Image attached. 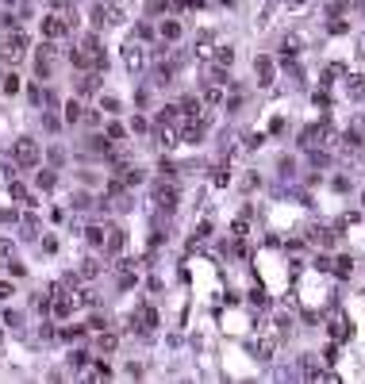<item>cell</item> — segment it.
<instances>
[{
    "mask_svg": "<svg viewBox=\"0 0 365 384\" xmlns=\"http://www.w3.org/2000/svg\"><path fill=\"white\" fill-rule=\"evenodd\" d=\"M23 50H27V39H23L19 31H8V39L0 43V54H4L8 62H19V58H23Z\"/></svg>",
    "mask_w": 365,
    "mask_h": 384,
    "instance_id": "obj_1",
    "label": "cell"
},
{
    "mask_svg": "<svg viewBox=\"0 0 365 384\" xmlns=\"http://www.w3.org/2000/svg\"><path fill=\"white\" fill-rule=\"evenodd\" d=\"M15 162L19 165H35L39 162V146H35V142H31V138H19V142H15Z\"/></svg>",
    "mask_w": 365,
    "mask_h": 384,
    "instance_id": "obj_2",
    "label": "cell"
},
{
    "mask_svg": "<svg viewBox=\"0 0 365 384\" xmlns=\"http://www.w3.org/2000/svg\"><path fill=\"white\" fill-rule=\"evenodd\" d=\"M154 204H158L161 211H173L177 207V189L173 185H158V189H154Z\"/></svg>",
    "mask_w": 365,
    "mask_h": 384,
    "instance_id": "obj_3",
    "label": "cell"
},
{
    "mask_svg": "<svg viewBox=\"0 0 365 384\" xmlns=\"http://www.w3.org/2000/svg\"><path fill=\"white\" fill-rule=\"evenodd\" d=\"M66 31H70V23H62L58 15H46L43 19V35L46 39H58V35H66Z\"/></svg>",
    "mask_w": 365,
    "mask_h": 384,
    "instance_id": "obj_4",
    "label": "cell"
},
{
    "mask_svg": "<svg viewBox=\"0 0 365 384\" xmlns=\"http://www.w3.org/2000/svg\"><path fill=\"white\" fill-rule=\"evenodd\" d=\"M104 246H108L112 254H119L123 250V231H108V235H104Z\"/></svg>",
    "mask_w": 365,
    "mask_h": 384,
    "instance_id": "obj_5",
    "label": "cell"
},
{
    "mask_svg": "<svg viewBox=\"0 0 365 384\" xmlns=\"http://www.w3.org/2000/svg\"><path fill=\"white\" fill-rule=\"evenodd\" d=\"M123 58H127L131 69H139V65H143V50H139V46H123Z\"/></svg>",
    "mask_w": 365,
    "mask_h": 384,
    "instance_id": "obj_6",
    "label": "cell"
},
{
    "mask_svg": "<svg viewBox=\"0 0 365 384\" xmlns=\"http://www.w3.org/2000/svg\"><path fill=\"white\" fill-rule=\"evenodd\" d=\"M331 334H335V338H350V323H346V319H335V323H331Z\"/></svg>",
    "mask_w": 365,
    "mask_h": 384,
    "instance_id": "obj_7",
    "label": "cell"
},
{
    "mask_svg": "<svg viewBox=\"0 0 365 384\" xmlns=\"http://www.w3.org/2000/svg\"><path fill=\"white\" fill-rule=\"evenodd\" d=\"M88 246H104V231H100V227H88Z\"/></svg>",
    "mask_w": 365,
    "mask_h": 384,
    "instance_id": "obj_8",
    "label": "cell"
},
{
    "mask_svg": "<svg viewBox=\"0 0 365 384\" xmlns=\"http://www.w3.org/2000/svg\"><path fill=\"white\" fill-rule=\"evenodd\" d=\"M96 273H100V261H92V257H88L85 265H81V277H96Z\"/></svg>",
    "mask_w": 365,
    "mask_h": 384,
    "instance_id": "obj_9",
    "label": "cell"
},
{
    "mask_svg": "<svg viewBox=\"0 0 365 384\" xmlns=\"http://www.w3.org/2000/svg\"><path fill=\"white\" fill-rule=\"evenodd\" d=\"M350 265H354L350 257H338V265H335V273H338V277H350Z\"/></svg>",
    "mask_w": 365,
    "mask_h": 384,
    "instance_id": "obj_10",
    "label": "cell"
},
{
    "mask_svg": "<svg viewBox=\"0 0 365 384\" xmlns=\"http://www.w3.org/2000/svg\"><path fill=\"white\" fill-rule=\"evenodd\" d=\"M161 35H165V39H177V35H181V27H177V23H161Z\"/></svg>",
    "mask_w": 365,
    "mask_h": 384,
    "instance_id": "obj_11",
    "label": "cell"
},
{
    "mask_svg": "<svg viewBox=\"0 0 365 384\" xmlns=\"http://www.w3.org/2000/svg\"><path fill=\"white\" fill-rule=\"evenodd\" d=\"M116 334H100V350H116Z\"/></svg>",
    "mask_w": 365,
    "mask_h": 384,
    "instance_id": "obj_12",
    "label": "cell"
},
{
    "mask_svg": "<svg viewBox=\"0 0 365 384\" xmlns=\"http://www.w3.org/2000/svg\"><path fill=\"white\" fill-rule=\"evenodd\" d=\"M39 185H43V189H50V185H54V173H50V169H46V173H39Z\"/></svg>",
    "mask_w": 365,
    "mask_h": 384,
    "instance_id": "obj_13",
    "label": "cell"
}]
</instances>
